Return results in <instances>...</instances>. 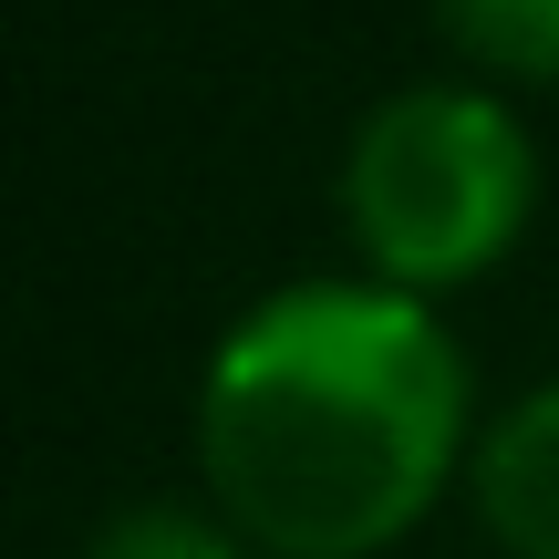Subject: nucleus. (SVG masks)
<instances>
[{"mask_svg": "<svg viewBox=\"0 0 559 559\" xmlns=\"http://www.w3.org/2000/svg\"><path fill=\"white\" fill-rule=\"evenodd\" d=\"M477 466V394L436 300L300 280L228 321L198 383L207 508L270 559H373Z\"/></svg>", "mask_w": 559, "mask_h": 559, "instance_id": "f257e3e1", "label": "nucleus"}, {"mask_svg": "<svg viewBox=\"0 0 559 559\" xmlns=\"http://www.w3.org/2000/svg\"><path fill=\"white\" fill-rule=\"evenodd\" d=\"M539 207L528 124L477 83H415L383 94L342 145V228L362 249V280L436 300L466 290L519 249Z\"/></svg>", "mask_w": 559, "mask_h": 559, "instance_id": "f03ea898", "label": "nucleus"}, {"mask_svg": "<svg viewBox=\"0 0 559 559\" xmlns=\"http://www.w3.org/2000/svg\"><path fill=\"white\" fill-rule=\"evenodd\" d=\"M466 498H477L487 539H498L508 559H559V383L519 394V404L477 436Z\"/></svg>", "mask_w": 559, "mask_h": 559, "instance_id": "7ed1b4c3", "label": "nucleus"}, {"mask_svg": "<svg viewBox=\"0 0 559 559\" xmlns=\"http://www.w3.org/2000/svg\"><path fill=\"white\" fill-rule=\"evenodd\" d=\"M445 41L498 83H559V0H436Z\"/></svg>", "mask_w": 559, "mask_h": 559, "instance_id": "20e7f679", "label": "nucleus"}, {"mask_svg": "<svg viewBox=\"0 0 559 559\" xmlns=\"http://www.w3.org/2000/svg\"><path fill=\"white\" fill-rule=\"evenodd\" d=\"M83 559H249V539L218 508H124V519L94 528Z\"/></svg>", "mask_w": 559, "mask_h": 559, "instance_id": "39448f33", "label": "nucleus"}]
</instances>
